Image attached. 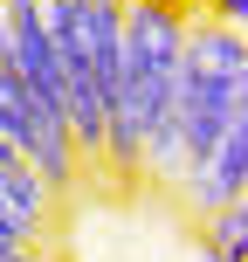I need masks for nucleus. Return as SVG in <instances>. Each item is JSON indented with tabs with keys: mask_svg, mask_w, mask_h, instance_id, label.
<instances>
[{
	"mask_svg": "<svg viewBox=\"0 0 248 262\" xmlns=\"http://www.w3.org/2000/svg\"><path fill=\"white\" fill-rule=\"evenodd\" d=\"M0 262H35V249H14V255H7V249H0Z\"/></svg>",
	"mask_w": 248,
	"mask_h": 262,
	"instance_id": "10",
	"label": "nucleus"
},
{
	"mask_svg": "<svg viewBox=\"0 0 248 262\" xmlns=\"http://www.w3.org/2000/svg\"><path fill=\"white\" fill-rule=\"evenodd\" d=\"M214 14H221V28H241V14H248V0H221V7H214Z\"/></svg>",
	"mask_w": 248,
	"mask_h": 262,
	"instance_id": "9",
	"label": "nucleus"
},
{
	"mask_svg": "<svg viewBox=\"0 0 248 262\" xmlns=\"http://www.w3.org/2000/svg\"><path fill=\"white\" fill-rule=\"evenodd\" d=\"M35 235H41V221H28L21 207H7V193H0V249H35Z\"/></svg>",
	"mask_w": 248,
	"mask_h": 262,
	"instance_id": "8",
	"label": "nucleus"
},
{
	"mask_svg": "<svg viewBox=\"0 0 248 262\" xmlns=\"http://www.w3.org/2000/svg\"><path fill=\"white\" fill-rule=\"evenodd\" d=\"M179 41H186V14L166 0H124L118 21V83L104 104V166L110 172H138L145 131L166 118L172 76H179Z\"/></svg>",
	"mask_w": 248,
	"mask_h": 262,
	"instance_id": "2",
	"label": "nucleus"
},
{
	"mask_svg": "<svg viewBox=\"0 0 248 262\" xmlns=\"http://www.w3.org/2000/svg\"><path fill=\"white\" fill-rule=\"evenodd\" d=\"M0 131L14 138V152L28 159V166L41 172V180L55 186V193H69L76 186V138H69V124H62V111H49L35 90L21 83V69L0 55Z\"/></svg>",
	"mask_w": 248,
	"mask_h": 262,
	"instance_id": "4",
	"label": "nucleus"
},
{
	"mask_svg": "<svg viewBox=\"0 0 248 262\" xmlns=\"http://www.w3.org/2000/svg\"><path fill=\"white\" fill-rule=\"evenodd\" d=\"M172 186H179V200L200 214V221H207L214 207H228V200H248V118H235L221 138H214V152L200 159L193 172H179Z\"/></svg>",
	"mask_w": 248,
	"mask_h": 262,
	"instance_id": "5",
	"label": "nucleus"
},
{
	"mask_svg": "<svg viewBox=\"0 0 248 262\" xmlns=\"http://www.w3.org/2000/svg\"><path fill=\"white\" fill-rule=\"evenodd\" d=\"M166 7H179V0H166Z\"/></svg>",
	"mask_w": 248,
	"mask_h": 262,
	"instance_id": "11",
	"label": "nucleus"
},
{
	"mask_svg": "<svg viewBox=\"0 0 248 262\" xmlns=\"http://www.w3.org/2000/svg\"><path fill=\"white\" fill-rule=\"evenodd\" d=\"M235 118H248V41L241 28H221V21H186V41H179V76H172V97H166V118L145 131V152H138V172L145 180H179L193 172L200 159L214 152Z\"/></svg>",
	"mask_w": 248,
	"mask_h": 262,
	"instance_id": "1",
	"label": "nucleus"
},
{
	"mask_svg": "<svg viewBox=\"0 0 248 262\" xmlns=\"http://www.w3.org/2000/svg\"><path fill=\"white\" fill-rule=\"evenodd\" d=\"M248 249V200H228V207L207 214V255L214 262H241Z\"/></svg>",
	"mask_w": 248,
	"mask_h": 262,
	"instance_id": "7",
	"label": "nucleus"
},
{
	"mask_svg": "<svg viewBox=\"0 0 248 262\" xmlns=\"http://www.w3.org/2000/svg\"><path fill=\"white\" fill-rule=\"evenodd\" d=\"M0 193H7V207H21L28 221H49V207H55V186L41 180L21 152H14L7 131H0Z\"/></svg>",
	"mask_w": 248,
	"mask_h": 262,
	"instance_id": "6",
	"label": "nucleus"
},
{
	"mask_svg": "<svg viewBox=\"0 0 248 262\" xmlns=\"http://www.w3.org/2000/svg\"><path fill=\"white\" fill-rule=\"evenodd\" d=\"M118 21H124V0H41L76 159H104V104L118 83Z\"/></svg>",
	"mask_w": 248,
	"mask_h": 262,
	"instance_id": "3",
	"label": "nucleus"
}]
</instances>
